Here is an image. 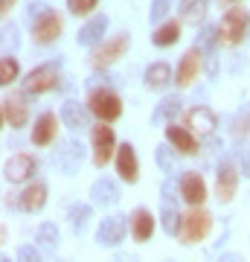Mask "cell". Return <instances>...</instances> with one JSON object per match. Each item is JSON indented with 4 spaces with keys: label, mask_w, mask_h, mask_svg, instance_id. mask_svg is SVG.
I'll return each mask as SVG.
<instances>
[{
    "label": "cell",
    "mask_w": 250,
    "mask_h": 262,
    "mask_svg": "<svg viewBox=\"0 0 250 262\" xmlns=\"http://www.w3.org/2000/svg\"><path fill=\"white\" fill-rule=\"evenodd\" d=\"M105 32H108V15H93V18L79 29L76 41H79L82 47H99L105 41Z\"/></svg>",
    "instance_id": "cell-20"
},
{
    "label": "cell",
    "mask_w": 250,
    "mask_h": 262,
    "mask_svg": "<svg viewBox=\"0 0 250 262\" xmlns=\"http://www.w3.org/2000/svg\"><path fill=\"white\" fill-rule=\"evenodd\" d=\"M12 6H15V0H0V15H9Z\"/></svg>",
    "instance_id": "cell-41"
},
{
    "label": "cell",
    "mask_w": 250,
    "mask_h": 262,
    "mask_svg": "<svg viewBox=\"0 0 250 262\" xmlns=\"http://www.w3.org/2000/svg\"><path fill=\"white\" fill-rule=\"evenodd\" d=\"M239 172L244 175V178H250V149H244V155H241V166Z\"/></svg>",
    "instance_id": "cell-39"
},
{
    "label": "cell",
    "mask_w": 250,
    "mask_h": 262,
    "mask_svg": "<svg viewBox=\"0 0 250 262\" xmlns=\"http://www.w3.org/2000/svg\"><path fill=\"white\" fill-rule=\"evenodd\" d=\"M58 242H61V236H58V227L53 225V222H44V225L38 227V233H35L38 248H44V251H58Z\"/></svg>",
    "instance_id": "cell-29"
},
{
    "label": "cell",
    "mask_w": 250,
    "mask_h": 262,
    "mask_svg": "<svg viewBox=\"0 0 250 262\" xmlns=\"http://www.w3.org/2000/svg\"><path fill=\"white\" fill-rule=\"evenodd\" d=\"M210 230H213V215L204 207H189V213L184 215V227H180V242L198 245L210 236Z\"/></svg>",
    "instance_id": "cell-4"
},
{
    "label": "cell",
    "mask_w": 250,
    "mask_h": 262,
    "mask_svg": "<svg viewBox=\"0 0 250 262\" xmlns=\"http://www.w3.org/2000/svg\"><path fill=\"white\" fill-rule=\"evenodd\" d=\"M143 82H146L148 91H163V88H169V84L175 82V73H172V67L166 61H154V64L146 67Z\"/></svg>",
    "instance_id": "cell-24"
},
{
    "label": "cell",
    "mask_w": 250,
    "mask_h": 262,
    "mask_svg": "<svg viewBox=\"0 0 250 262\" xmlns=\"http://www.w3.org/2000/svg\"><path fill=\"white\" fill-rule=\"evenodd\" d=\"M166 143L172 149H177V155H195V151H198V134H192L186 125L169 122L166 125Z\"/></svg>",
    "instance_id": "cell-15"
},
{
    "label": "cell",
    "mask_w": 250,
    "mask_h": 262,
    "mask_svg": "<svg viewBox=\"0 0 250 262\" xmlns=\"http://www.w3.org/2000/svg\"><path fill=\"white\" fill-rule=\"evenodd\" d=\"M131 47V35L128 32H117V35L105 38L99 47H93V56H90V64L93 67H111L117 58L125 56V50Z\"/></svg>",
    "instance_id": "cell-7"
},
{
    "label": "cell",
    "mask_w": 250,
    "mask_h": 262,
    "mask_svg": "<svg viewBox=\"0 0 250 262\" xmlns=\"http://www.w3.org/2000/svg\"><path fill=\"white\" fill-rule=\"evenodd\" d=\"M87 108L99 122H117L122 117V99L111 88H93L87 94Z\"/></svg>",
    "instance_id": "cell-1"
},
{
    "label": "cell",
    "mask_w": 250,
    "mask_h": 262,
    "mask_svg": "<svg viewBox=\"0 0 250 262\" xmlns=\"http://www.w3.org/2000/svg\"><path fill=\"white\" fill-rule=\"evenodd\" d=\"M247 128H250V108H247V111H241L239 117H236V125H233V134H236V137H241V134H244Z\"/></svg>",
    "instance_id": "cell-36"
},
{
    "label": "cell",
    "mask_w": 250,
    "mask_h": 262,
    "mask_svg": "<svg viewBox=\"0 0 250 262\" xmlns=\"http://www.w3.org/2000/svg\"><path fill=\"white\" fill-rule=\"evenodd\" d=\"M201 67H204V50L198 47H189L180 56V61H177V70H175V84L177 88H189V84L198 79V73H201Z\"/></svg>",
    "instance_id": "cell-9"
},
{
    "label": "cell",
    "mask_w": 250,
    "mask_h": 262,
    "mask_svg": "<svg viewBox=\"0 0 250 262\" xmlns=\"http://www.w3.org/2000/svg\"><path fill=\"white\" fill-rule=\"evenodd\" d=\"M61 27H64L61 15H56L53 9H47L44 15H38V18L32 20V41H35V44H41V47H47V44L58 41Z\"/></svg>",
    "instance_id": "cell-10"
},
{
    "label": "cell",
    "mask_w": 250,
    "mask_h": 262,
    "mask_svg": "<svg viewBox=\"0 0 250 262\" xmlns=\"http://www.w3.org/2000/svg\"><path fill=\"white\" fill-rule=\"evenodd\" d=\"M160 192H163V204H169V201L175 198V192L180 195V184L175 187V181H172V178H166V181H163V187H160Z\"/></svg>",
    "instance_id": "cell-37"
},
{
    "label": "cell",
    "mask_w": 250,
    "mask_h": 262,
    "mask_svg": "<svg viewBox=\"0 0 250 262\" xmlns=\"http://www.w3.org/2000/svg\"><path fill=\"white\" fill-rule=\"evenodd\" d=\"M90 151H93V166H108V160L117 158V137L108 122H99L90 128Z\"/></svg>",
    "instance_id": "cell-5"
},
{
    "label": "cell",
    "mask_w": 250,
    "mask_h": 262,
    "mask_svg": "<svg viewBox=\"0 0 250 262\" xmlns=\"http://www.w3.org/2000/svg\"><path fill=\"white\" fill-rule=\"evenodd\" d=\"M15 47H18V29L15 24H3V56H9Z\"/></svg>",
    "instance_id": "cell-34"
},
{
    "label": "cell",
    "mask_w": 250,
    "mask_h": 262,
    "mask_svg": "<svg viewBox=\"0 0 250 262\" xmlns=\"http://www.w3.org/2000/svg\"><path fill=\"white\" fill-rule=\"evenodd\" d=\"M61 122H64L70 131H82V128H87L90 125V108L87 105H82V102H76V99H67L64 105H61Z\"/></svg>",
    "instance_id": "cell-18"
},
{
    "label": "cell",
    "mask_w": 250,
    "mask_h": 262,
    "mask_svg": "<svg viewBox=\"0 0 250 262\" xmlns=\"http://www.w3.org/2000/svg\"><path fill=\"white\" fill-rule=\"evenodd\" d=\"M177 41H180V20H163V24H157V29L151 32V44L160 47V50L172 47Z\"/></svg>",
    "instance_id": "cell-25"
},
{
    "label": "cell",
    "mask_w": 250,
    "mask_h": 262,
    "mask_svg": "<svg viewBox=\"0 0 250 262\" xmlns=\"http://www.w3.org/2000/svg\"><path fill=\"white\" fill-rule=\"evenodd\" d=\"M35 172H38V158L35 155H27V151L12 155V158L3 163V178L9 181V184H27Z\"/></svg>",
    "instance_id": "cell-8"
},
{
    "label": "cell",
    "mask_w": 250,
    "mask_h": 262,
    "mask_svg": "<svg viewBox=\"0 0 250 262\" xmlns=\"http://www.w3.org/2000/svg\"><path fill=\"white\" fill-rule=\"evenodd\" d=\"M18 79H20V64H18V58L9 53V56L0 58V84L9 88V84L18 82Z\"/></svg>",
    "instance_id": "cell-30"
},
{
    "label": "cell",
    "mask_w": 250,
    "mask_h": 262,
    "mask_svg": "<svg viewBox=\"0 0 250 262\" xmlns=\"http://www.w3.org/2000/svg\"><path fill=\"white\" fill-rule=\"evenodd\" d=\"M180 198H184L189 207H204L207 181L201 178V172H184V175H180Z\"/></svg>",
    "instance_id": "cell-13"
},
{
    "label": "cell",
    "mask_w": 250,
    "mask_h": 262,
    "mask_svg": "<svg viewBox=\"0 0 250 262\" xmlns=\"http://www.w3.org/2000/svg\"><path fill=\"white\" fill-rule=\"evenodd\" d=\"M18 262H41V253H38V248H32V245H20Z\"/></svg>",
    "instance_id": "cell-35"
},
{
    "label": "cell",
    "mask_w": 250,
    "mask_h": 262,
    "mask_svg": "<svg viewBox=\"0 0 250 262\" xmlns=\"http://www.w3.org/2000/svg\"><path fill=\"white\" fill-rule=\"evenodd\" d=\"M56 137H58V117L53 111H44L32 125V146L47 149V146L56 143Z\"/></svg>",
    "instance_id": "cell-14"
},
{
    "label": "cell",
    "mask_w": 250,
    "mask_h": 262,
    "mask_svg": "<svg viewBox=\"0 0 250 262\" xmlns=\"http://www.w3.org/2000/svg\"><path fill=\"white\" fill-rule=\"evenodd\" d=\"M58 79H61V73H58L56 61L38 64V67H32V70L24 76V94L44 96V94H50V91H56V88H58Z\"/></svg>",
    "instance_id": "cell-2"
},
{
    "label": "cell",
    "mask_w": 250,
    "mask_h": 262,
    "mask_svg": "<svg viewBox=\"0 0 250 262\" xmlns=\"http://www.w3.org/2000/svg\"><path fill=\"white\" fill-rule=\"evenodd\" d=\"M90 215H93V204H73V207H70L67 219H70V227H73L76 236H82L84 230H87V225H90Z\"/></svg>",
    "instance_id": "cell-27"
},
{
    "label": "cell",
    "mask_w": 250,
    "mask_h": 262,
    "mask_svg": "<svg viewBox=\"0 0 250 262\" xmlns=\"http://www.w3.org/2000/svg\"><path fill=\"white\" fill-rule=\"evenodd\" d=\"M247 12L239 9V6H233V9L224 12L221 24H218V38H221L224 47H239L241 41H244V35H247Z\"/></svg>",
    "instance_id": "cell-3"
},
{
    "label": "cell",
    "mask_w": 250,
    "mask_h": 262,
    "mask_svg": "<svg viewBox=\"0 0 250 262\" xmlns=\"http://www.w3.org/2000/svg\"><path fill=\"white\" fill-rule=\"evenodd\" d=\"M0 262H12V259H9V256H6V253H3V256H0Z\"/></svg>",
    "instance_id": "cell-42"
},
{
    "label": "cell",
    "mask_w": 250,
    "mask_h": 262,
    "mask_svg": "<svg viewBox=\"0 0 250 262\" xmlns=\"http://www.w3.org/2000/svg\"><path fill=\"white\" fill-rule=\"evenodd\" d=\"M184 125L192 134H198V137H210L215 131V125H218V117H215V111L210 105H195V108H189L184 114Z\"/></svg>",
    "instance_id": "cell-11"
},
{
    "label": "cell",
    "mask_w": 250,
    "mask_h": 262,
    "mask_svg": "<svg viewBox=\"0 0 250 262\" xmlns=\"http://www.w3.org/2000/svg\"><path fill=\"white\" fill-rule=\"evenodd\" d=\"M128 219H131V239H134V242H148V239L154 236V225H157V219L151 215V210L137 207Z\"/></svg>",
    "instance_id": "cell-21"
},
{
    "label": "cell",
    "mask_w": 250,
    "mask_h": 262,
    "mask_svg": "<svg viewBox=\"0 0 250 262\" xmlns=\"http://www.w3.org/2000/svg\"><path fill=\"white\" fill-rule=\"evenodd\" d=\"M44 12H47L44 3H29V18H32V20H35L38 15H44Z\"/></svg>",
    "instance_id": "cell-40"
},
{
    "label": "cell",
    "mask_w": 250,
    "mask_h": 262,
    "mask_svg": "<svg viewBox=\"0 0 250 262\" xmlns=\"http://www.w3.org/2000/svg\"><path fill=\"white\" fill-rule=\"evenodd\" d=\"M172 9V0H151V9H148V20L151 24H160V20L169 15Z\"/></svg>",
    "instance_id": "cell-33"
},
{
    "label": "cell",
    "mask_w": 250,
    "mask_h": 262,
    "mask_svg": "<svg viewBox=\"0 0 250 262\" xmlns=\"http://www.w3.org/2000/svg\"><path fill=\"white\" fill-rule=\"evenodd\" d=\"M82 158H84V151L76 140H64L56 151V163L64 169V175H73L76 169L82 166Z\"/></svg>",
    "instance_id": "cell-23"
},
{
    "label": "cell",
    "mask_w": 250,
    "mask_h": 262,
    "mask_svg": "<svg viewBox=\"0 0 250 262\" xmlns=\"http://www.w3.org/2000/svg\"><path fill=\"white\" fill-rule=\"evenodd\" d=\"M230 3H239V0H230Z\"/></svg>",
    "instance_id": "cell-43"
},
{
    "label": "cell",
    "mask_w": 250,
    "mask_h": 262,
    "mask_svg": "<svg viewBox=\"0 0 250 262\" xmlns=\"http://www.w3.org/2000/svg\"><path fill=\"white\" fill-rule=\"evenodd\" d=\"M207 12V0H180V18L189 24H198Z\"/></svg>",
    "instance_id": "cell-31"
},
{
    "label": "cell",
    "mask_w": 250,
    "mask_h": 262,
    "mask_svg": "<svg viewBox=\"0 0 250 262\" xmlns=\"http://www.w3.org/2000/svg\"><path fill=\"white\" fill-rule=\"evenodd\" d=\"M44 204H47V184L44 181L27 184V189L18 195V207L24 213H38V210H44Z\"/></svg>",
    "instance_id": "cell-22"
},
{
    "label": "cell",
    "mask_w": 250,
    "mask_h": 262,
    "mask_svg": "<svg viewBox=\"0 0 250 262\" xmlns=\"http://www.w3.org/2000/svg\"><path fill=\"white\" fill-rule=\"evenodd\" d=\"M3 125H9V128H24L29 122V108L24 102V96H3Z\"/></svg>",
    "instance_id": "cell-17"
},
{
    "label": "cell",
    "mask_w": 250,
    "mask_h": 262,
    "mask_svg": "<svg viewBox=\"0 0 250 262\" xmlns=\"http://www.w3.org/2000/svg\"><path fill=\"white\" fill-rule=\"evenodd\" d=\"M90 204L93 207H113L120 204V187L113 178H96L90 187Z\"/></svg>",
    "instance_id": "cell-19"
},
{
    "label": "cell",
    "mask_w": 250,
    "mask_h": 262,
    "mask_svg": "<svg viewBox=\"0 0 250 262\" xmlns=\"http://www.w3.org/2000/svg\"><path fill=\"white\" fill-rule=\"evenodd\" d=\"M117 172L125 184H137L140 178V160H137V151L131 143H122L117 146Z\"/></svg>",
    "instance_id": "cell-16"
},
{
    "label": "cell",
    "mask_w": 250,
    "mask_h": 262,
    "mask_svg": "<svg viewBox=\"0 0 250 262\" xmlns=\"http://www.w3.org/2000/svg\"><path fill=\"white\" fill-rule=\"evenodd\" d=\"M125 233H131V219L113 213L108 219H102V225L96 227V245H102V248H120L125 242Z\"/></svg>",
    "instance_id": "cell-6"
},
{
    "label": "cell",
    "mask_w": 250,
    "mask_h": 262,
    "mask_svg": "<svg viewBox=\"0 0 250 262\" xmlns=\"http://www.w3.org/2000/svg\"><path fill=\"white\" fill-rule=\"evenodd\" d=\"M96 3L99 0H67V12L76 15V18H82V15H90L96 9Z\"/></svg>",
    "instance_id": "cell-32"
},
{
    "label": "cell",
    "mask_w": 250,
    "mask_h": 262,
    "mask_svg": "<svg viewBox=\"0 0 250 262\" xmlns=\"http://www.w3.org/2000/svg\"><path fill=\"white\" fill-rule=\"evenodd\" d=\"M180 114V96H166L160 99L154 114H151V122L154 125H163V122H175V117Z\"/></svg>",
    "instance_id": "cell-26"
},
{
    "label": "cell",
    "mask_w": 250,
    "mask_h": 262,
    "mask_svg": "<svg viewBox=\"0 0 250 262\" xmlns=\"http://www.w3.org/2000/svg\"><path fill=\"white\" fill-rule=\"evenodd\" d=\"M239 169L233 166L230 160H224L221 166H218V172H215V198L221 201V204H230L233 198H236V192H239Z\"/></svg>",
    "instance_id": "cell-12"
},
{
    "label": "cell",
    "mask_w": 250,
    "mask_h": 262,
    "mask_svg": "<svg viewBox=\"0 0 250 262\" xmlns=\"http://www.w3.org/2000/svg\"><path fill=\"white\" fill-rule=\"evenodd\" d=\"M160 227L166 236H180V227H184V215L177 213L172 204H163L160 210Z\"/></svg>",
    "instance_id": "cell-28"
},
{
    "label": "cell",
    "mask_w": 250,
    "mask_h": 262,
    "mask_svg": "<svg viewBox=\"0 0 250 262\" xmlns=\"http://www.w3.org/2000/svg\"><path fill=\"white\" fill-rule=\"evenodd\" d=\"M169 151H172L169 146H157V163L163 172H172V155Z\"/></svg>",
    "instance_id": "cell-38"
}]
</instances>
